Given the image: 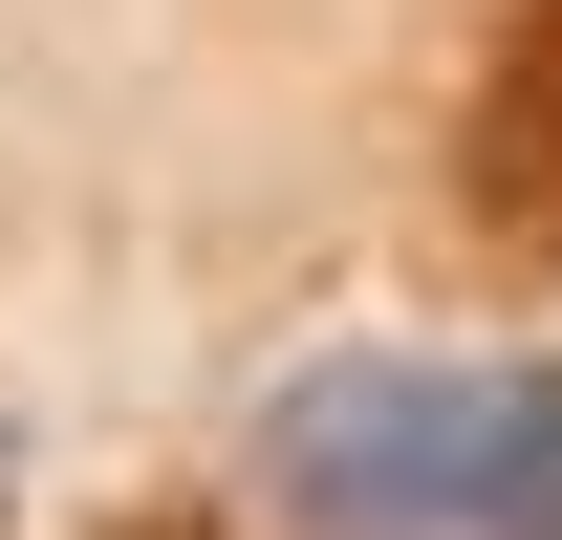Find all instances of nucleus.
<instances>
[{
    "instance_id": "1",
    "label": "nucleus",
    "mask_w": 562,
    "mask_h": 540,
    "mask_svg": "<svg viewBox=\"0 0 562 540\" xmlns=\"http://www.w3.org/2000/svg\"><path fill=\"white\" fill-rule=\"evenodd\" d=\"M541 390L562 368H303L260 454H281V497L325 540H497Z\"/></svg>"
},
{
    "instance_id": "2",
    "label": "nucleus",
    "mask_w": 562,
    "mask_h": 540,
    "mask_svg": "<svg viewBox=\"0 0 562 540\" xmlns=\"http://www.w3.org/2000/svg\"><path fill=\"white\" fill-rule=\"evenodd\" d=\"M454 238L519 281H562V0H497L476 109H454Z\"/></svg>"
},
{
    "instance_id": "3",
    "label": "nucleus",
    "mask_w": 562,
    "mask_h": 540,
    "mask_svg": "<svg viewBox=\"0 0 562 540\" xmlns=\"http://www.w3.org/2000/svg\"><path fill=\"white\" fill-rule=\"evenodd\" d=\"M497 540H562V390H541V432H519V497H497Z\"/></svg>"
},
{
    "instance_id": "4",
    "label": "nucleus",
    "mask_w": 562,
    "mask_h": 540,
    "mask_svg": "<svg viewBox=\"0 0 562 540\" xmlns=\"http://www.w3.org/2000/svg\"><path fill=\"white\" fill-rule=\"evenodd\" d=\"M131 540H216V519H131Z\"/></svg>"
}]
</instances>
